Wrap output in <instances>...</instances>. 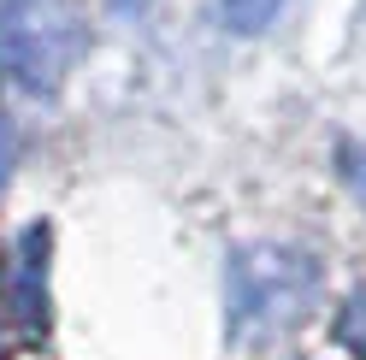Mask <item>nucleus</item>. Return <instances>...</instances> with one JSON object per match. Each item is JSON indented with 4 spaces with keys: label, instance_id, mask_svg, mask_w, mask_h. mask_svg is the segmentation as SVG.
<instances>
[{
    "label": "nucleus",
    "instance_id": "1",
    "mask_svg": "<svg viewBox=\"0 0 366 360\" xmlns=\"http://www.w3.org/2000/svg\"><path fill=\"white\" fill-rule=\"evenodd\" d=\"M319 301V260L290 242H248L231 254V336L237 343H272L307 319Z\"/></svg>",
    "mask_w": 366,
    "mask_h": 360
},
{
    "label": "nucleus",
    "instance_id": "2",
    "mask_svg": "<svg viewBox=\"0 0 366 360\" xmlns=\"http://www.w3.org/2000/svg\"><path fill=\"white\" fill-rule=\"evenodd\" d=\"M89 30L71 0H0V71L48 95L83 59Z\"/></svg>",
    "mask_w": 366,
    "mask_h": 360
},
{
    "label": "nucleus",
    "instance_id": "3",
    "mask_svg": "<svg viewBox=\"0 0 366 360\" xmlns=\"http://www.w3.org/2000/svg\"><path fill=\"white\" fill-rule=\"evenodd\" d=\"M290 6V0H219V12H224V24H231L237 36H260L272 18H278Z\"/></svg>",
    "mask_w": 366,
    "mask_h": 360
},
{
    "label": "nucleus",
    "instance_id": "4",
    "mask_svg": "<svg viewBox=\"0 0 366 360\" xmlns=\"http://www.w3.org/2000/svg\"><path fill=\"white\" fill-rule=\"evenodd\" d=\"M337 343L355 360H366V289H355V296L337 307Z\"/></svg>",
    "mask_w": 366,
    "mask_h": 360
},
{
    "label": "nucleus",
    "instance_id": "5",
    "mask_svg": "<svg viewBox=\"0 0 366 360\" xmlns=\"http://www.w3.org/2000/svg\"><path fill=\"white\" fill-rule=\"evenodd\" d=\"M342 184H349V195L366 207V136L342 148Z\"/></svg>",
    "mask_w": 366,
    "mask_h": 360
},
{
    "label": "nucleus",
    "instance_id": "6",
    "mask_svg": "<svg viewBox=\"0 0 366 360\" xmlns=\"http://www.w3.org/2000/svg\"><path fill=\"white\" fill-rule=\"evenodd\" d=\"M12 154H18V142H12V124H6V112H0V184H6V171H12Z\"/></svg>",
    "mask_w": 366,
    "mask_h": 360
}]
</instances>
